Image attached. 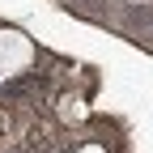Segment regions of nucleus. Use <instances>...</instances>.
Segmentation results:
<instances>
[{
	"instance_id": "obj_2",
	"label": "nucleus",
	"mask_w": 153,
	"mask_h": 153,
	"mask_svg": "<svg viewBox=\"0 0 153 153\" xmlns=\"http://www.w3.org/2000/svg\"><path fill=\"white\" fill-rule=\"evenodd\" d=\"M76 153H111V149H106V145H98V140H89V145H81Z\"/></svg>"
},
{
	"instance_id": "obj_1",
	"label": "nucleus",
	"mask_w": 153,
	"mask_h": 153,
	"mask_svg": "<svg viewBox=\"0 0 153 153\" xmlns=\"http://www.w3.org/2000/svg\"><path fill=\"white\" fill-rule=\"evenodd\" d=\"M34 60H38L34 38L22 34L17 26H0V81H13V76L30 72Z\"/></svg>"
}]
</instances>
